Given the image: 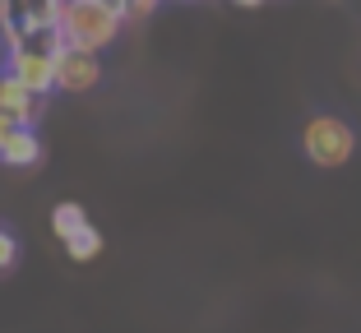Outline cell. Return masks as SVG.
<instances>
[{
	"mask_svg": "<svg viewBox=\"0 0 361 333\" xmlns=\"http://www.w3.org/2000/svg\"><path fill=\"white\" fill-rule=\"evenodd\" d=\"M121 10L106 0H61V37L70 46H88L102 51L106 42H116L121 32Z\"/></svg>",
	"mask_w": 361,
	"mask_h": 333,
	"instance_id": "obj_1",
	"label": "cell"
},
{
	"mask_svg": "<svg viewBox=\"0 0 361 333\" xmlns=\"http://www.w3.org/2000/svg\"><path fill=\"white\" fill-rule=\"evenodd\" d=\"M301 149L315 167H343L357 149V134L343 116H310L301 130Z\"/></svg>",
	"mask_w": 361,
	"mask_h": 333,
	"instance_id": "obj_2",
	"label": "cell"
},
{
	"mask_svg": "<svg viewBox=\"0 0 361 333\" xmlns=\"http://www.w3.org/2000/svg\"><path fill=\"white\" fill-rule=\"evenodd\" d=\"M97 79H102V61H97V51H88V46H70V42L56 51V88H61V93H88Z\"/></svg>",
	"mask_w": 361,
	"mask_h": 333,
	"instance_id": "obj_3",
	"label": "cell"
},
{
	"mask_svg": "<svg viewBox=\"0 0 361 333\" xmlns=\"http://www.w3.org/2000/svg\"><path fill=\"white\" fill-rule=\"evenodd\" d=\"M5 70H10L19 84H28L32 93H42V97L56 93V56H51V51H32V46H19V51L5 56Z\"/></svg>",
	"mask_w": 361,
	"mask_h": 333,
	"instance_id": "obj_4",
	"label": "cell"
},
{
	"mask_svg": "<svg viewBox=\"0 0 361 333\" xmlns=\"http://www.w3.org/2000/svg\"><path fill=\"white\" fill-rule=\"evenodd\" d=\"M0 116L19 120V125H37L47 116V97L32 93L28 84H19L10 70H0Z\"/></svg>",
	"mask_w": 361,
	"mask_h": 333,
	"instance_id": "obj_5",
	"label": "cell"
},
{
	"mask_svg": "<svg viewBox=\"0 0 361 333\" xmlns=\"http://www.w3.org/2000/svg\"><path fill=\"white\" fill-rule=\"evenodd\" d=\"M37 158H42L37 125H19V120L0 116V167H32Z\"/></svg>",
	"mask_w": 361,
	"mask_h": 333,
	"instance_id": "obj_6",
	"label": "cell"
},
{
	"mask_svg": "<svg viewBox=\"0 0 361 333\" xmlns=\"http://www.w3.org/2000/svg\"><path fill=\"white\" fill-rule=\"evenodd\" d=\"M84 227H88V213L79 204H70V199H65V204L51 208V232H56V241H70L75 232H84Z\"/></svg>",
	"mask_w": 361,
	"mask_h": 333,
	"instance_id": "obj_7",
	"label": "cell"
},
{
	"mask_svg": "<svg viewBox=\"0 0 361 333\" xmlns=\"http://www.w3.org/2000/svg\"><path fill=\"white\" fill-rule=\"evenodd\" d=\"M61 246H65V255H70V259H93L97 250H102V237H97V227L88 222L84 232H75V237L61 241Z\"/></svg>",
	"mask_w": 361,
	"mask_h": 333,
	"instance_id": "obj_8",
	"label": "cell"
},
{
	"mask_svg": "<svg viewBox=\"0 0 361 333\" xmlns=\"http://www.w3.org/2000/svg\"><path fill=\"white\" fill-rule=\"evenodd\" d=\"M158 5H162V0H121V19H126V23H144Z\"/></svg>",
	"mask_w": 361,
	"mask_h": 333,
	"instance_id": "obj_9",
	"label": "cell"
},
{
	"mask_svg": "<svg viewBox=\"0 0 361 333\" xmlns=\"http://www.w3.org/2000/svg\"><path fill=\"white\" fill-rule=\"evenodd\" d=\"M14 259H19V241H14L10 232L0 227V273H5V269H14Z\"/></svg>",
	"mask_w": 361,
	"mask_h": 333,
	"instance_id": "obj_10",
	"label": "cell"
},
{
	"mask_svg": "<svg viewBox=\"0 0 361 333\" xmlns=\"http://www.w3.org/2000/svg\"><path fill=\"white\" fill-rule=\"evenodd\" d=\"M232 5H241V10H255V5H264V0H232Z\"/></svg>",
	"mask_w": 361,
	"mask_h": 333,
	"instance_id": "obj_11",
	"label": "cell"
}]
</instances>
